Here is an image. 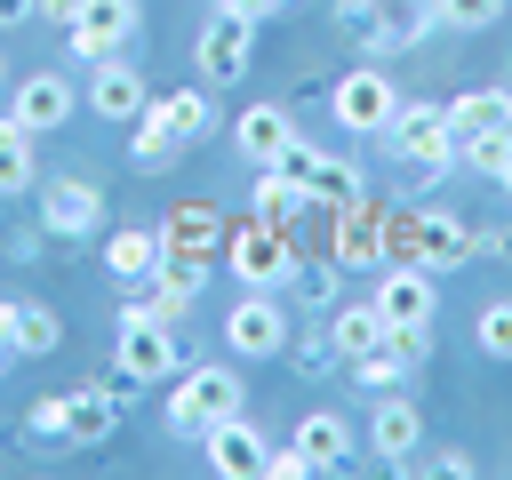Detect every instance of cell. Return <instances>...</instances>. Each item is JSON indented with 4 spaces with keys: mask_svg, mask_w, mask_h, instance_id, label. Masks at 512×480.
Masks as SVG:
<instances>
[{
    "mask_svg": "<svg viewBox=\"0 0 512 480\" xmlns=\"http://www.w3.org/2000/svg\"><path fill=\"white\" fill-rule=\"evenodd\" d=\"M384 240H392V256H408L424 272L472 264V224L456 208H384Z\"/></svg>",
    "mask_w": 512,
    "mask_h": 480,
    "instance_id": "6da1fadb",
    "label": "cell"
},
{
    "mask_svg": "<svg viewBox=\"0 0 512 480\" xmlns=\"http://www.w3.org/2000/svg\"><path fill=\"white\" fill-rule=\"evenodd\" d=\"M240 408H248V384H240V368L184 360V368L168 376V432H184V440H200L208 424H224V416H240Z\"/></svg>",
    "mask_w": 512,
    "mask_h": 480,
    "instance_id": "7a4b0ae2",
    "label": "cell"
},
{
    "mask_svg": "<svg viewBox=\"0 0 512 480\" xmlns=\"http://www.w3.org/2000/svg\"><path fill=\"white\" fill-rule=\"evenodd\" d=\"M336 32L352 48H368V64H384V56L416 48L440 24H432V0H336Z\"/></svg>",
    "mask_w": 512,
    "mask_h": 480,
    "instance_id": "3957f363",
    "label": "cell"
},
{
    "mask_svg": "<svg viewBox=\"0 0 512 480\" xmlns=\"http://www.w3.org/2000/svg\"><path fill=\"white\" fill-rule=\"evenodd\" d=\"M296 256H304V248H296L280 224H264V216H240V224L224 232V272H232L240 288H288Z\"/></svg>",
    "mask_w": 512,
    "mask_h": 480,
    "instance_id": "277c9868",
    "label": "cell"
},
{
    "mask_svg": "<svg viewBox=\"0 0 512 480\" xmlns=\"http://www.w3.org/2000/svg\"><path fill=\"white\" fill-rule=\"evenodd\" d=\"M384 144H392L408 168H424V176H448V168H456V128H448V104H432V96H400Z\"/></svg>",
    "mask_w": 512,
    "mask_h": 480,
    "instance_id": "5b68a950",
    "label": "cell"
},
{
    "mask_svg": "<svg viewBox=\"0 0 512 480\" xmlns=\"http://www.w3.org/2000/svg\"><path fill=\"white\" fill-rule=\"evenodd\" d=\"M328 112H336V128H344V136H384V128H392V112H400V88H392V72H384V64H352V72L328 88Z\"/></svg>",
    "mask_w": 512,
    "mask_h": 480,
    "instance_id": "8992f818",
    "label": "cell"
},
{
    "mask_svg": "<svg viewBox=\"0 0 512 480\" xmlns=\"http://www.w3.org/2000/svg\"><path fill=\"white\" fill-rule=\"evenodd\" d=\"M192 64H200V80H208V88H240V80H248V64H256V24L216 8V16L200 24V40H192Z\"/></svg>",
    "mask_w": 512,
    "mask_h": 480,
    "instance_id": "52a82bcc",
    "label": "cell"
},
{
    "mask_svg": "<svg viewBox=\"0 0 512 480\" xmlns=\"http://www.w3.org/2000/svg\"><path fill=\"white\" fill-rule=\"evenodd\" d=\"M224 344H232L240 360L288 352V304H280V288H240V304L224 312Z\"/></svg>",
    "mask_w": 512,
    "mask_h": 480,
    "instance_id": "ba28073f",
    "label": "cell"
},
{
    "mask_svg": "<svg viewBox=\"0 0 512 480\" xmlns=\"http://www.w3.org/2000/svg\"><path fill=\"white\" fill-rule=\"evenodd\" d=\"M136 32H144V8H136V0H80V16L64 24V48L88 56V64H104V56H120Z\"/></svg>",
    "mask_w": 512,
    "mask_h": 480,
    "instance_id": "9c48e42d",
    "label": "cell"
},
{
    "mask_svg": "<svg viewBox=\"0 0 512 480\" xmlns=\"http://www.w3.org/2000/svg\"><path fill=\"white\" fill-rule=\"evenodd\" d=\"M40 224L72 248V240H96L104 232V192L88 176H40Z\"/></svg>",
    "mask_w": 512,
    "mask_h": 480,
    "instance_id": "30bf717a",
    "label": "cell"
},
{
    "mask_svg": "<svg viewBox=\"0 0 512 480\" xmlns=\"http://www.w3.org/2000/svg\"><path fill=\"white\" fill-rule=\"evenodd\" d=\"M112 368H128L136 384H168L184 368V344H176V320H120V344H112Z\"/></svg>",
    "mask_w": 512,
    "mask_h": 480,
    "instance_id": "8fae6325",
    "label": "cell"
},
{
    "mask_svg": "<svg viewBox=\"0 0 512 480\" xmlns=\"http://www.w3.org/2000/svg\"><path fill=\"white\" fill-rule=\"evenodd\" d=\"M368 448H376L392 472H408V464L424 456V408L408 400V384H400V392H376V408H368Z\"/></svg>",
    "mask_w": 512,
    "mask_h": 480,
    "instance_id": "7c38bea8",
    "label": "cell"
},
{
    "mask_svg": "<svg viewBox=\"0 0 512 480\" xmlns=\"http://www.w3.org/2000/svg\"><path fill=\"white\" fill-rule=\"evenodd\" d=\"M376 312H384V328H400V320H432V304H440V272H424V264H408V256H392L384 272H376Z\"/></svg>",
    "mask_w": 512,
    "mask_h": 480,
    "instance_id": "4fadbf2b",
    "label": "cell"
},
{
    "mask_svg": "<svg viewBox=\"0 0 512 480\" xmlns=\"http://www.w3.org/2000/svg\"><path fill=\"white\" fill-rule=\"evenodd\" d=\"M200 448H208V472H216V480H256V472H264V456H272V440L248 424V408H240V416H224V424H208V432H200Z\"/></svg>",
    "mask_w": 512,
    "mask_h": 480,
    "instance_id": "5bb4252c",
    "label": "cell"
},
{
    "mask_svg": "<svg viewBox=\"0 0 512 480\" xmlns=\"http://www.w3.org/2000/svg\"><path fill=\"white\" fill-rule=\"evenodd\" d=\"M72 112H80V88H72L64 72H24V80H16V96H8V120H24L32 136L64 128Z\"/></svg>",
    "mask_w": 512,
    "mask_h": 480,
    "instance_id": "9a60e30c",
    "label": "cell"
},
{
    "mask_svg": "<svg viewBox=\"0 0 512 480\" xmlns=\"http://www.w3.org/2000/svg\"><path fill=\"white\" fill-rule=\"evenodd\" d=\"M120 392L96 376V384H80V392H64V448H104L112 432H120Z\"/></svg>",
    "mask_w": 512,
    "mask_h": 480,
    "instance_id": "2e32d148",
    "label": "cell"
},
{
    "mask_svg": "<svg viewBox=\"0 0 512 480\" xmlns=\"http://www.w3.org/2000/svg\"><path fill=\"white\" fill-rule=\"evenodd\" d=\"M144 104H152L144 72H136L128 56H104V64H96V80H88V112H96V120H120V128H128V120H136Z\"/></svg>",
    "mask_w": 512,
    "mask_h": 480,
    "instance_id": "e0dca14e",
    "label": "cell"
},
{
    "mask_svg": "<svg viewBox=\"0 0 512 480\" xmlns=\"http://www.w3.org/2000/svg\"><path fill=\"white\" fill-rule=\"evenodd\" d=\"M232 144H240V160H248V168H272V160L296 144L288 104H248V112H232Z\"/></svg>",
    "mask_w": 512,
    "mask_h": 480,
    "instance_id": "ac0fdd59",
    "label": "cell"
},
{
    "mask_svg": "<svg viewBox=\"0 0 512 480\" xmlns=\"http://www.w3.org/2000/svg\"><path fill=\"white\" fill-rule=\"evenodd\" d=\"M160 232L152 224H120V232H104V272L120 280V288H144L152 272H160Z\"/></svg>",
    "mask_w": 512,
    "mask_h": 480,
    "instance_id": "d6986e66",
    "label": "cell"
},
{
    "mask_svg": "<svg viewBox=\"0 0 512 480\" xmlns=\"http://www.w3.org/2000/svg\"><path fill=\"white\" fill-rule=\"evenodd\" d=\"M320 336H328V352H336V360L376 352V344H384V312H376V296H360V304H328Z\"/></svg>",
    "mask_w": 512,
    "mask_h": 480,
    "instance_id": "ffe728a7",
    "label": "cell"
},
{
    "mask_svg": "<svg viewBox=\"0 0 512 480\" xmlns=\"http://www.w3.org/2000/svg\"><path fill=\"white\" fill-rule=\"evenodd\" d=\"M224 208L216 200H184V208H168V224H160V240L168 248H192V256H224Z\"/></svg>",
    "mask_w": 512,
    "mask_h": 480,
    "instance_id": "44dd1931",
    "label": "cell"
},
{
    "mask_svg": "<svg viewBox=\"0 0 512 480\" xmlns=\"http://www.w3.org/2000/svg\"><path fill=\"white\" fill-rule=\"evenodd\" d=\"M312 472H336V464H352V424L336 416V408H312L304 424H296V440H288Z\"/></svg>",
    "mask_w": 512,
    "mask_h": 480,
    "instance_id": "7402d4cb",
    "label": "cell"
},
{
    "mask_svg": "<svg viewBox=\"0 0 512 480\" xmlns=\"http://www.w3.org/2000/svg\"><path fill=\"white\" fill-rule=\"evenodd\" d=\"M64 344V320H56V304H40V296H16V312H8V352L16 360H48Z\"/></svg>",
    "mask_w": 512,
    "mask_h": 480,
    "instance_id": "603a6c76",
    "label": "cell"
},
{
    "mask_svg": "<svg viewBox=\"0 0 512 480\" xmlns=\"http://www.w3.org/2000/svg\"><path fill=\"white\" fill-rule=\"evenodd\" d=\"M152 112L184 136V152H192V144H208V136H216V120H224L208 88H168V96H152Z\"/></svg>",
    "mask_w": 512,
    "mask_h": 480,
    "instance_id": "cb8c5ba5",
    "label": "cell"
},
{
    "mask_svg": "<svg viewBox=\"0 0 512 480\" xmlns=\"http://www.w3.org/2000/svg\"><path fill=\"white\" fill-rule=\"evenodd\" d=\"M32 184H40V152H32V128L0 112V200H16V192H32Z\"/></svg>",
    "mask_w": 512,
    "mask_h": 480,
    "instance_id": "d4e9b609",
    "label": "cell"
},
{
    "mask_svg": "<svg viewBox=\"0 0 512 480\" xmlns=\"http://www.w3.org/2000/svg\"><path fill=\"white\" fill-rule=\"evenodd\" d=\"M504 120H512V88H464V96H448V128L456 136H488Z\"/></svg>",
    "mask_w": 512,
    "mask_h": 480,
    "instance_id": "484cf974",
    "label": "cell"
},
{
    "mask_svg": "<svg viewBox=\"0 0 512 480\" xmlns=\"http://www.w3.org/2000/svg\"><path fill=\"white\" fill-rule=\"evenodd\" d=\"M128 160H136V168H176V160H184V136L144 104V112L128 120Z\"/></svg>",
    "mask_w": 512,
    "mask_h": 480,
    "instance_id": "4316f807",
    "label": "cell"
},
{
    "mask_svg": "<svg viewBox=\"0 0 512 480\" xmlns=\"http://www.w3.org/2000/svg\"><path fill=\"white\" fill-rule=\"evenodd\" d=\"M248 216H264V224H296L304 216V184L288 176V168H256V200H248Z\"/></svg>",
    "mask_w": 512,
    "mask_h": 480,
    "instance_id": "83f0119b",
    "label": "cell"
},
{
    "mask_svg": "<svg viewBox=\"0 0 512 480\" xmlns=\"http://www.w3.org/2000/svg\"><path fill=\"white\" fill-rule=\"evenodd\" d=\"M344 376H352V384H360V392L376 400V392H400V384H408V360H400L392 344H376V352H360V360H344Z\"/></svg>",
    "mask_w": 512,
    "mask_h": 480,
    "instance_id": "f1b7e54d",
    "label": "cell"
},
{
    "mask_svg": "<svg viewBox=\"0 0 512 480\" xmlns=\"http://www.w3.org/2000/svg\"><path fill=\"white\" fill-rule=\"evenodd\" d=\"M456 168H472V176H504V168H512V128L456 136Z\"/></svg>",
    "mask_w": 512,
    "mask_h": 480,
    "instance_id": "f546056e",
    "label": "cell"
},
{
    "mask_svg": "<svg viewBox=\"0 0 512 480\" xmlns=\"http://www.w3.org/2000/svg\"><path fill=\"white\" fill-rule=\"evenodd\" d=\"M472 344H480L488 360H512V296H488V304H480V320H472Z\"/></svg>",
    "mask_w": 512,
    "mask_h": 480,
    "instance_id": "4dcf8cb0",
    "label": "cell"
},
{
    "mask_svg": "<svg viewBox=\"0 0 512 480\" xmlns=\"http://www.w3.org/2000/svg\"><path fill=\"white\" fill-rule=\"evenodd\" d=\"M288 288H296L304 304H320V312H328V304H336V288H344V264H336V256H328V264H304V256H296Z\"/></svg>",
    "mask_w": 512,
    "mask_h": 480,
    "instance_id": "1f68e13d",
    "label": "cell"
},
{
    "mask_svg": "<svg viewBox=\"0 0 512 480\" xmlns=\"http://www.w3.org/2000/svg\"><path fill=\"white\" fill-rule=\"evenodd\" d=\"M504 16V0H432V24L440 32H488Z\"/></svg>",
    "mask_w": 512,
    "mask_h": 480,
    "instance_id": "d6a6232c",
    "label": "cell"
},
{
    "mask_svg": "<svg viewBox=\"0 0 512 480\" xmlns=\"http://www.w3.org/2000/svg\"><path fill=\"white\" fill-rule=\"evenodd\" d=\"M384 344H392L408 368H424V360H432V320H400V328H384Z\"/></svg>",
    "mask_w": 512,
    "mask_h": 480,
    "instance_id": "836d02e7",
    "label": "cell"
},
{
    "mask_svg": "<svg viewBox=\"0 0 512 480\" xmlns=\"http://www.w3.org/2000/svg\"><path fill=\"white\" fill-rule=\"evenodd\" d=\"M24 432H32V440H64V392H48V400H32V416H24Z\"/></svg>",
    "mask_w": 512,
    "mask_h": 480,
    "instance_id": "e575fe53",
    "label": "cell"
},
{
    "mask_svg": "<svg viewBox=\"0 0 512 480\" xmlns=\"http://www.w3.org/2000/svg\"><path fill=\"white\" fill-rule=\"evenodd\" d=\"M472 256H488V264H512V224H472Z\"/></svg>",
    "mask_w": 512,
    "mask_h": 480,
    "instance_id": "d590c367",
    "label": "cell"
},
{
    "mask_svg": "<svg viewBox=\"0 0 512 480\" xmlns=\"http://www.w3.org/2000/svg\"><path fill=\"white\" fill-rule=\"evenodd\" d=\"M48 240H56L48 224H24V232H8V256H16V264H40V256H48Z\"/></svg>",
    "mask_w": 512,
    "mask_h": 480,
    "instance_id": "8d00e7d4",
    "label": "cell"
},
{
    "mask_svg": "<svg viewBox=\"0 0 512 480\" xmlns=\"http://www.w3.org/2000/svg\"><path fill=\"white\" fill-rule=\"evenodd\" d=\"M416 464L440 472V480H472V456H464V448H440V456H416ZM416 464H408V472H416Z\"/></svg>",
    "mask_w": 512,
    "mask_h": 480,
    "instance_id": "74e56055",
    "label": "cell"
},
{
    "mask_svg": "<svg viewBox=\"0 0 512 480\" xmlns=\"http://www.w3.org/2000/svg\"><path fill=\"white\" fill-rule=\"evenodd\" d=\"M224 16H248V24H264V16H280V8H296V0H216Z\"/></svg>",
    "mask_w": 512,
    "mask_h": 480,
    "instance_id": "f35d334b",
    "label": "cell"
},
{
    "mask_svg": "<svg viewBox=\"0 0 512 480\" xmlns=\"http://www.w3.org/2000/svg\"><path fill=\"white\" fill-rule=\"evenodd\" d=\"M264 472H272V480H304V472H312V464H304V456H296V448H272V456H264Z\"/></svg>",
    "mask_w": 512,
    "mask_h": 480,
    "instance_id": "ab89813d",
    "label": "cell"
},
{
    "mask_svg": "<svg viewBox=\"0 0 512 480\" xmlns=\"http://www.w3.org/2000/svg\"><path fill=\"white\" fill-rule=\"evenodd\" d=\"M40 16V0H0V32H16V24H32Z\"/></svg>",
    "mask_w": 512,
    "mask_h": 480,
    "instance_id": "60d3db41",
    "label": "cell"
},
{
    "mask_svg": "<svg viewBox=\"0 0 512 480\" xmlns=\"http://www.w3.org/2000/svg\"><path fill=\"white\" fill-rule=\"evenodd\" d=\"M40 16H48V24H72V16H80V0H40Z\"/></svg>",
    "mask_w": 512,
    "mask_h": 480,
    "instance_id": "b9f144b4",
    "label": "cell"
},
{
    "mask_svg": "<svg viewBox=\"0 0 512 480\" xmlns=\"http://www.w3.org/2000/svg\"><path fill=\"white\" fill-rule=\"evenodd\" d=\"M8 360H16V352H8V336H0V376H8Z\"/></svg>",
    "mask_w": 512,
    "mask_h": 480,
    "instance_id": "7bdbcfd3",
    "label": "cell"
},
{
    "mask_svg": "<svg viewBox=\"0 0 512 480\" xmlns=\"http://www.w3.org/2000/svg\"><path fill=\"white\" fill-rule=\"evenodd\" d=\"M496 184H504V192H512V168H504V176H496Z\"/></svg>",
    "mask_w": 512,
    "mask_h": 480,
    "instance_id": "ee69618b",
    "label": "cell"
},
{
    "mask_svg": "<svg viewBox=\"0 0 512 480\" xmlns=\"http://www.w3.org/2000/svg\"><path fill=\"white\" fill-rule=\"evenodd\" d=\"M0 80H8V48H0Z\"/></svg>",
    "mask_w": 512,
    "mask_h": 480,
    "instance_id": "f6af8a7d",
    "label": "cell"
},
{
    "mask_svg": "<svg viewBox=\"0 0 512 480\" xmlns=\"http://www.w3.org/2000/svg\"><path fill=\"white\" fill-rule=\"evenodd\" d=\"M504 128H512V120H504Z\"/></svg>",
    "mask_w": 512,
    "mask_h": 480,
    "instance_id": "bcb514c9",
    "label": "cell"
}]
</instances>
